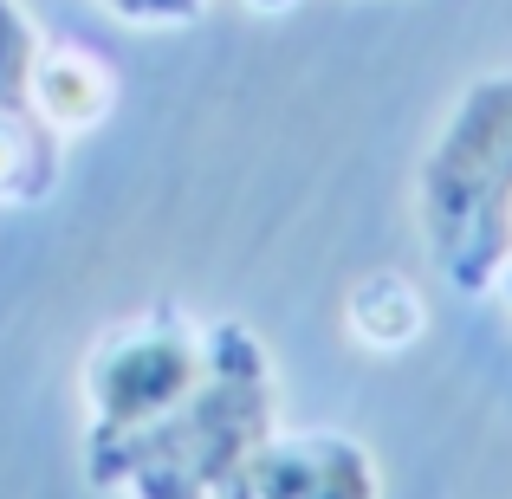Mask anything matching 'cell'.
<instances>
[{"mask_svg":"<svg viewBox=\"0 0 512 499\" xmlns=\"http://www.w3.org/2000/svg\"><path fill=\"white\" fill-rule=\"evenodd\" d=\"M415 234L461 299H487L512 266V65L448 104L415 163Z\"/></svg>","mask_w":512,"mask_h":499,"instance_id":"cell-1","label":"cell"},{"mask_svg":"<svg viewBox=\"0 0 512 499\" xmlns=\"http://www.w3.org/2000/svg\"><path fill=\"white\" fill-rule=\"evenodd\" d=\"M279 428V376L273 350L240 318H214L208 376L175 415L117 448L111 461L85 467L91 487H117L130 499H201L240 480L247 454Z\"/></svg>","mask_w":512,"mask_h":499,"instance_id":"cell-2","label":"cell"},{"mask_svg":"<svg viewBox=\"0 0 512 499\" xmlns=\"http://www.w3.org/2000/svg\"><path fill=\"white\" fill-rule=\"evenodd\" d=\"M208 344L214 318H188L175 305L111 325L91 344L85 370H78V396H85V467L111 461L137 435H150L163 415H175L195 383L208 376Z\"/></svg>","mask_w":512,"mask_h":499,"instance_id":"cell-3","label":"cell"},{"mask_svg":"<svg viewBox=\"0 0 512 499\" xmlns=\"http://www.w3.org/2000/svg\"><path fill=\"white\" fill-rule=\"evenodd\" d=\"M234 487L240 499H383V467L350 428H273Z\"/></svg>","mask_w":512,"mask_h":499,"instance_id":"cell-4","label":"cell"},{"mask_svg":"<svg viewBox=\"0 0 512 499\" xmlns=\"http://www.w3.org/2000/svg\"><path fill=\"white\" fill-rule=\"evenodd\" d=\"M26 104L46 117L59 137H85L111 117L117 104V72L104 52L78 46V39H46L33 65V85H26Z\"/></svg>","mask_w":512,"mask_h":499,"instance_id":"cell-5","label":"cell"},{"mask_svg":"<svg viewBox=\"0 0 512 499\" xmlns=\"http://www.w3.org/2000/svg\"><path fill=\"white\" fill-rule=\"evenodd\" d=\"M344 331L357 337L363 350H376V357H396V350H409L415 337L428 331V299L415 292L409 273L376 266V273H363L357 286L344 292Z\"/></svg>","mask_w":512,"mask_h":499,"instance_id":"cell-6","label":"cell"},{"mask_svg":"<svg viewBox=\"0 0 512 499\" xmlns=\"http://www.w3.org/2000/svg\"><path fill=\"white\" fill-rule=\"evenodd\" d=\"M65 137L33 104H0V208H39L59 188Z\"/></svg>","mask_w":512,"mask_h":499,"instance_id":"cell-7","label":"cell"},{"mask_svg":"<svg viewBox=\"0 0 512 499\" xmlns=\"http://www.w3.org/2000/svg\"><path fill=\"white\" fill-rule=\"evenodd\" d=\"M39 46H46V33L33 26V13L20 0H0V104H26Z\"/></svg>","mask_w":512,"mask_h":499,"instance_id":"cell-8","label":"cell"},{"mask_svg":"<svg viewBox=\"0 0 512 499\" xmlns=\"http://www.w3.org/2000/svg\"><path fill=\"white\" fill-rule=\"evenodd\" d=\"M124 26H188L208 13V0H104Z\"/></svg>","mask_w":512,"mask_h":499,"instance_id":"cell-9","label":"cell"},{"mask_svg":"<svg viewBox=\"0 0 512 499\" xmlns=\"http://www.w3.org/2000/svg\"><path fill=\"white\" fill-rule=\"evenodd\" d=\"M253 13H286V7H299V0H247Z\"/></svg>","mask_w":512,"mask_h":499,"instance_id":"cell-10","label":"cell"},{"mask_svg":"<svg viewBox=\"0 0 512 499\" xmlns=\"http://www.w3.org/2000/svg\"><path fill=\"white\" fill-rule=\"evenodd\" d=\"M493 292H500V299H506V312H512V266L500 273V286H493Z\"/></svg>","mask_w":512,"mask_h":499,"instance_id":"cell-11","label":"cell"},{"mask_svg":"<svg viewBox=\"0 0 512 499\" xmlns=\"http://www.w3.org/2000/svg\"><path fill=\"white\" fill-rule=\"evenodd\" d=\"M201 499H240V487H221V493H201Z\"/></svg>","mask_w":512,"mask_h":499,"instance_id":"cell-12","label":"cell"}]
</instances>
